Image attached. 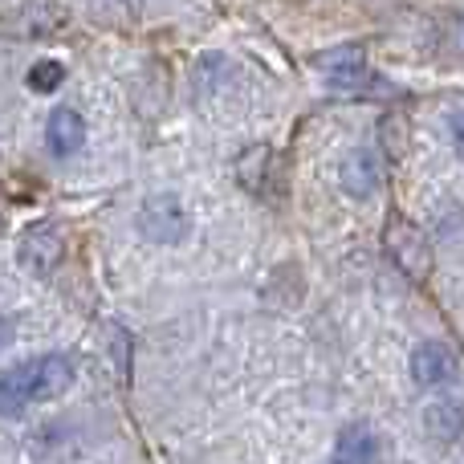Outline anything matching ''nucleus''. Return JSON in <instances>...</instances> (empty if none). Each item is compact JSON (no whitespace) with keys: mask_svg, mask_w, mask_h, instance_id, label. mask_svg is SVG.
I'll return each instance as SVG.
<instances>
[{"mask_svg":"<svg viewBox=\"0 0 464 464\" xmlns=\"http://www.w3.org/2000/svg\"><path fill=\"white\" fill-rule=\"evenodd\" d=\"M73 383V362L65 354H41V359L16 362L0 375V416H21L29 403L57 400Z\"/></svg>","mask_w":464,"mask_h":464,"instance_id":"1","label":"nucleus"},{"mask_svg":"<svg viewBox=\"0 0 464 464\" xmlns=\"http://www.w3.org/2000/svg\"><path fill=\"white\" fill-rule=\"evenodd\" d=\"M192 220H188V208L179 204V196L160 192L147 196L143 208H139V232H143L151 245H179L188 237Z\"/></svg>","mask_w":464,"mask_h":464,"instance_id":"2","label":"nucleus"},{"mask_svg":"<svg viewBox=\"0 0 464 464\" xmlns=\"http://www.w3.org/2000/svg\"><path fill=\"white\" fill-rule=\"evenodd\" d=\"M65 245H62V232L57 228H29L21 237V248H16V261L24 265V269L33 273V277H49V273L57 269V261H62Z\"/></svg>","mask_w":464,"mask_h":464,"instance_id":"3","label":"nucleus"},{"mask_svg":"<svg viewBox=\"0 0 464 464\" xmlns=\"http://www.w3.org/2000/svg\"><path fill=\"white\" fill-rule=\"evenodd\" d=\"M457 371H460L457 354L444 343H420L416 354H411V379L420 387H444L457 379Z\"/></svg>","mask_w":464,"mask_h":464,"instance_id":"4","label":"nucleus"},{"mask_svg":"<svg viewBox=\"0 0 464 464\" xmlns=\"http://www.w3.org/2000/svg\"><path fill=\"white\" fill-rule=\"evenodd\" d=\"M379 179H383V155H379L375 143H359L351 151V160L343 163V188L359 200H367L379 188Z\"/></svg>","mask_w":464,"mask_h":464,"instance_id":"5","label":"nucleus"},{"mask_svg":"<svg viewBox=\"0 0 464 464\" xmlns=\"http://www.w3.org/2000/svg\"><path fill=\"white\" fill-rule=\"evenodd\" d=\"M45 139L57 160H70V155H78L82 143H86V122H82V114L73 111V106H57L45 122Z\"/></svg>","mask_w":464,"mask_h":464,"instance_id":"6","label":"nucleus"},{"mask_svg":"<svg viewBox=\"0 0 464 464\" xmlns=\"http://www.w3.org/2000/svg\"><path fill=\"white\" fill-rule=\"evenodd\" d=\"M424 432L432 444H457L464 436V403L460 400H432L424 408Z\"/></svg>","mask_w":464,"mask_h":464,"instance_id":"7","label":"nucleus"},{"mask_svg":"<svg viewBox=\"0 0 464 464\" xmlns=\"http://www.w3.org/2000/svg\"><path fill=\"white\" fill-rule=\"evenodd\" d=\"M383 452H387V444H383V436H379L375 428L354 424V428H346V432L338 436L334 460H354V464H362V460H379Z\"/></svg>","mask_w":464,"mask_h":464,"instance_id":"8","label":"nucleus"},{"mask_svg":"<svg viewBox=\"0 0 464 464\" xmlns=\"http://www.w3.org/2000/svg\"><path fill=\"white\" fill-rule=\"evenodd\" d=\"M62 78H65V70L57 62H37L29 70V86L37 90V94H53V90L62 86Z\"/></svg>","mask_w":464,"mask_h":464,"instance_id":"9","label":"nucleus"},{"mask_svg":"<svg viewBox=\"0 0 464 464\" xmlns=\"http://www.w3.org/2000/svg\"><path fill=\"white\" fill-rule=\"evenodd\" d=\"M449 127H452V143H457V151L464 155V111L452 114V122H449Z\"/></svg>","mask_w":464,"mask_h":464,"instance_id":"10","label":"nucleus"},{"mask_svg":"<svg viewBox=\"0 0 464 464\" xmlns=\"http://www.w3.org/2000/svg\"><path fill=\"white\" fill-rule=\"evenodd\" d=\"M8 338H13V326H8V318H5V314H0V346H5Z\"/></svg>","mask_w":464,"mask_h":464,"instance_id":"11","label":"nucleus"}]
</instances>
